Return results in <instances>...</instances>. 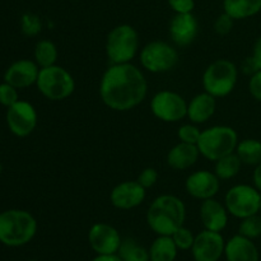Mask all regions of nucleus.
<instances>
[{"label": "nucleus", "mask_w": 261, "mask_h": 261, "mask_svg": "<svg viewBox=\"0 0 261 261\" xmlns=\"http://www.w3.org/2000/svg\"><path fill=\"white\" fill-rule=\"evenodd\" d=\"M147 93V79L132 63L112 64L99 83L102 102L114 111L125 112L135 109L144 101Z\"/></svg>", "instance_id": "obj_1"}, {"label": "nucleus", "mask_w": 261, "mask_h": 261, "mask_svg": "<svg viewBox=\"0 0 261 261\" xmlns=\"http://www.w3.org/2000/svg\"><path fill=\"white\" fill-rule=\"evenodd\" d=\"M186 206L180 198L165 194L152 201L147 212V223L158 236H172L184 226Z\"/></svg>", "instance_id": "obj_2"}, {"label": "nucleus", "mask_w": 261, "mask_h": 261, "mask_svg": "<svg viewBox=\"0 0 261 261\" xmlns=\"http://www.w3.org/2000/svg\"><path fill=\"white\" fill-rule=\"evenodd\" d=\"M37 232V221L30 212L10 209L0 214V242L19 247L32 241Z\"/></svg>", "instance_id": "obj_3"}, {"label": "nucleus", "mask_w": 261, "mask_h": 261, "mask_svg": "<svg viewBox=\"0 0 261 261\" xmlns=\"http://www.w3.org/2000/svg\"><path fill=\"white\" fill-rule=\"evenodd\" d=\"M239 144V135L236 130L226 125H216L203 130L198 148L200 155L208 161L216 162L222 157L236 152Z\"/></svg>", "instance_id": "obj_4"}, {"label": "nucleus", "mask_w": 261, "mask_h": 261, "mask_svg": "<svg viewBox=\"0 0 261 261\" xmlns=\"http://www.w3.org/2000/svg\"><path fill=\"white\" fill-rule=\"evenodd\" d=\"M139 50V33L133 25L119 24L110 31L106 55L112 64L130 63Z\"/></svg>", "instance_id": "obj_5"}, {"label": "nucleus", "mask_w": 261, "mask_h": 261, "mask_svg": "<svg viewBox=\"0 0 261 261\" xmlns=\"http://www.w3.org/2000/svg\"><path fill=\"white\" fill-rule=\"evenodd\" d=\"M38 91L50 101H64L75 91V81L65 68L59 65L41 68L36 82Z\"/></svg>", "instance_id": "obj_6"}, {"label": "nucleus", "mask_w": 261, "mask_h": 261, "mask_svg": "<svg viewBox=\"0 0 261 261\" xmlns=\"http://www.w3.org/2000/svg\"><path fill=\"white\" fill-rule=\"evenodd\" d=\"M239 70L228 59H218L209 64L203 74V88L216 98H222L231 93L237 83Z\"/></svg>", "instance_id": "obj_7"}, {"label": "nucleus", "mask_w": 261, "mask_h": 261, "mask_svg": "<svg viewBox=\"0 0 261 261\" xmlns=\"http://www.w3.org/2000/svg\"><path fill=\"white\" fill-rule=\"evenodd\" d=\"M139 60L145 70L154 74L172 70L178 61V53L172 45L165 41H152L142 48Z\"/></svg>", "instance_id": "obj_8"}, {"label": "nucleus", "mask_w": 261, "mask_h": 261, "mask_svg": "<svg viewBox=\"0 0 261 261\" xmlns=\"http://www.w3.org/2000/svg\"><path fill=\"white\" fill-rule=\"evenodd\" d=\"M261 194L255 186L236 185L229 189L224 198V205L231 216L239 219L254 216L260 212Z\"/></svg>", "instance_id": "obj_9"}, {"label": "nucleus", "mask_w": 261, "mask_h": 261, "mask_svg": "<svg viewBox=\"0 0 261 261\" xmlns=\"http://www.w3.org/2000/svg\"><path fill=\"white\" fill-rule=\"evenodd\" d=\"M152 114L165 122H177L188 115V102L173 91H161L150 101Z\"/></svg>", "instance_id": "obj_10"}, {"label": "nucleus", "mask_w": 261, "mask_h": 261, "mask_svg": "<svg viewBox=\"0 0 261 261\" xmlns=\"http://www.w3.org/2000/svg\"><path fill=\"white\" fill-rule=\"evenodd\" d=\"M7 124L10 132L17 137H28L37 126L36 109L30 102L18 101L13 106L8 107Z\"/></svg>", "instance_id": "obj_11"}, {"label": "nucleus", "mask_w": 261, "mask_h": 261, "mask_svg": "<svg viewBox=\"0 0 261 261\" xmlns=\"http://www.w3.org/2000/svg\"><path fill=\"white\" fill-rule=\"evenodd\" d=\"M226 241L221 232L204 229L195 236L191 254L195 261H219L224 255Z\"/></svg>", "instance_id": "obj_12"}, {"label": "nucleus", "mask_w": 261, "mask_h": 261, "mask_svg": "<svg viewBox=\"0 0 261 261\" xmlns=\"http://www.w3.org/2000/svg\"><path fill=\"white\" fill-rule=\"evenodd\" d=\"M121 241L119 231L111 224L99 222V223H94L89 228V246L97 255L117 254Z\"/></svg>", "instance_id": "obj_13"}, {"label": "nucleus", "mask_w": 261, "mask_h": 261, "mask_svg": "<svg viewBox=\"0 0 261 261\" xmlns=\"http://www.w3.org/2000/svg\"><path fill=\"white\" fill-rule=\"evenodd\" d=\"M147 189L143 188L138 181H124L112 189L110 194L111 204L120 211H129L139 206L144 201Z\"/></svg>", "instance_id": "obj_14"}, {"label": "nucleus", "mask_w": 261, "mask_h": 261, "mask_svg": "<svg viewBox=\"0 0 261 261\" xmlns=\"http://www.w3.org/2000/svg\"><path fill=\"white\" fill-rule=\"evenodd\" d=\"M219 178L214 172L206 170L195 171L191 173L185 182L188 194L199 200L212 199L219 191Z\"/></svg>", "instance_id": "obj_15"}, {"label": "nucleus", "mask_w": 261, "mask_h": 261, "mask_svg": "<svg viewBox=\"0 0 261 261\" xmlns=\"http://www.w3.org/2000/svg\"><path fill=\"white\" fill-rule=\"evenodd\" d=\"M40 73V66L36 61L22 59L13 63L4 74V82L12 84L17 89L27 88L36 84Z\"/></svg>", "instance_id": "obj_16"}, {"label": "nucleus", "mask_w": 261, "mask_h": 261, "mask_svg": "<svg viewBox=\"0 0 261 261\" xmlns=\"http://www.w3.org/2000/svg\"><path fill=\"white\" fill-rule=\"evenodd\" d=\"M199 24L193 13L176 14L170 23V36L177 46H189L198 36Z\"/></svg>", "instance_id": "obj_17"}, {"label": "nucleus", "mask_w": 261, "mask_h": 261, "mask_svg": "<svg viewBox=\"0 0 261 261\" xmlns=\"http://www.w3.org/2000/svg\"><path fill=\"white\" fill-rule=\"evenodd\" d=\"M200 221L204 229L222 232L228 223V211L224 204L214 198L206 199L200 206Z\"/></svg>", "instance_id": "obj_18"}, {"label": "nucleus", "mask_w": 261, "mask_h": 261, "mask_svg": "<svg viewBox=\"0 0 261 261\" xmlns=\"http://www.w3.org/2000/svg\"><path fill=\"white\" fill-rule=\"evenodd\" d=\"M224 256L227 261H259V250L252 240L239 233L226 242Z\"/></svg>", "instance_id": "obj_19"}, {"label": "nucleus", "mask_w": 261, "mask_h": 261, "mask_svg": "<svg viewBox=\"0 0 261 261\" xmlns=\"http://www.w3.org/2000/svg\"><path fill=\"white\" fill-rule=\"evenodd\" d=\"M217 109L216 97L206 93H199L188 103V115L193 124H204L212 119Z\"/></svg>", "instance_id": "obj_20"}, {"label": "nucleus", "mask_w": 261, "mask_h": 261, "mask_svg": "<svg viewBox=\"0 0 261 261\" xmlns=\"http://www.w3.org/2000/svg\"><path fill=\"white\" fill-rule=\"evenodd\" d=\"M199 155L200 152L198 145L180 142L167 153V165L173 170H188L195 165Z\"/></svg>", "instance_id": "obj_21"}, {"label": "nucleus", "mask_w": 261, "mask_h": 261, "mask_svg": "<svg viewBox=\"0 0 261 261\" xmlns=\"http://www.w3.org/2000/svg\"><path fill=\"white\" fill-rule=\"evenodd\" d=\"M224 13L234 20L254 17L261 10V0H223Z\"/></svg>", "instance_id": "obj_22"}, {"label": "nucleus", "mask_w": 261, "mask_h": 261, "mask_svg": "<svg viewBox=\"0 0 261 261\" xmlns=\"http://www.w3.org/2000/svg\"><path fill=\"white\" fill-rule=\"evenodd\" d=\"M177 246L171 236H158L149 247V261H175Z\"/></svg>", "instance_id": "obj_23"}, {"label": "nucleus", "mask_w": 261, "mask_h": 261, "mask_svg": "<svg viewBox=\"0 0 261 261\" xmlns=\"http://www.w3.org/2000/svg\"><path fill=\"white\" fill-rule=\"evenodd\" d=\"M236 154L241 160L242 165L257 166L261 163V142L256 139H245L239 142Z\"/></svg>", "instance_id": "obj_24"}, {"label": "nucleus", "mask_w": 261, "mask_h": 261, "mask_svg": "<svg viewBox=\"0 0 261 261\" xmlns=\"http://www.w3.org/2000/svg\"><path fill=\"white\" fill-rule=\"evenodd\" d=\"M117 255L121 261H149V250L130 237L122 240Z\"/></svg>", "instance_id": "obj_25"}, {"label": "nucleus", "mask_w": 261, "mask_h": 261, "mask_svg": "<svg viewBox=\"0 0 261 261\" xmlns=\"http://www.w3.org/2000/svg\"><path fill=\"white\" fill-rule=\"evenodd\" d=\"M242 167V162L236 154V152L222 157L221 160L216 161L214 173L218 176L219 180H231L239 175Z\"/></svg>", "instance_id": "obj_26"}, {"label": "nucleus", "mask_w": 261, "mask_h": 261, "mask_svg": "<svg viewBox=\"0 0 261 261\" xmlns=\"http://www.w3.org/2000/svg\"><path fill=\"white\" fill-rule=\"evenodd\" d=\"M58 47L50 40H41L35 46V61L41 68H47L56 64L58 60Z\"/></svg>", "instance_id": "obj_27"}, {"label": "nucleus", "mask_w": 261, "mask_h": 261, "mask_svg": "<svg viewBox=\"0 0 261 261\" xmlns=\"http://www.w3.org/2000/svg\"><path fill=\"white\" fill-rule=\"evenodd\" d=\"M239 233L247 237L250 240H255L261 236V216L254 214V216L246 217L241 219L239 227Z\"/></svg>", "instance_id": "obj_28"}, {"label": "nucleus", "mask_w": 261, "mask_h": 261, "mask_svg": "<svg viewBox=\"0 0 261 261\" xmlns=\"http://www.w3.org/2000/svg\"><path fill=\"white\" fill-rule=\"evenodd\" d=\"M20 28L25 36H36L42 30V22L38 15L33 13H25L20 19Z\"/></svg>", "instance_id": "obj_29"}, {"label": "nucleus", "mask_w": 261, "mask_h": 261, "mask_svg": "<svg viewBox=\"0 0 261 261\" xmlns=\"http://www.w3.org/2000/svg\"><path fill=\"white\" fill-rule=\"evenodd\" d=\"M171 237H172L173 242L176 244L177 249L184 250V251H186V250H191V247H193L194 245V241H195V236H194V233L190 231V229L186 228L185 226L176 229Z\"/></svg>", "instance_id": "obj_30"}, {"label": "nucleus", "mask_w": 261, "mask_h": 261, "mask_svg": "<svg viewBox=\"0 0 261 261\" xmlns=\"http://www.w3.org/2000/svg\"><path fill=\"white\" fill-rule=\"evenodd\" d=\"M200 135L201 130L196 126V124H193V122L182 125L177 130L178 140L182 143H188V144H198Z\"/></svg>", "instance_id": "obj_31"}, {"label": "nucleus", "mask_w": 261, "mask_h": 261, "mask_svg": "<svg viewBox=\"0 0 261 261\" xmlns=\"http://www.w3.org/2000/svg\"><path fill=\"white\" fill-rule=\"evenodd\" d=\"M18 101H19V97H18V91L15 87L7 83V82L0 84V105L10 107L17 103Z\"/></svg>", "instance_id": "obj_32"}, {"label": "nucleus", "mask_w": 261, "mask_h": 261, "mask_svg": "<svg viewBox=\"0 0 261 261\" xmlns=\"http://www.w3.org/2000/svg\"><path fill=\"white\" fill-rule=\"evenodd\" d=\"M233 18L223 12L214 22V31L221 36L228 35L232 31V28H233Z\"/></svg>", "instance_id": "obj_33"}, {"label": "nucleus", "mask_w": 261, "mask_h": 261, "mask_svg": "<svg viewBox=\"0 0 261 261\" xmlns=\"http://www.w3.org/2000/svg\"><path fill=\"white\" fill-rule=\"evenodd\" d=\"M138 182L143 186L144 189H150L157 184L158 181V172L155 168L147 167L139 173L138 176Z\"/></svg>", "instance_id": "obj_34"}, {"label": "nucleus", "mask_w": 261, "mask_h": 261, "mask_svg": "<svg viewBox=\"0 0 261 261\" xmlns=\"http://www.w3.org/2000/svg\"><path fill=\"white\" fill-rule=\"evenodd\" d=\"M168 5L176 14H186L191 13L195 7L194 0H168Z\"/></svg>", "instance_id": "obj_35"}, {"label": "nucleus", "mask_w": 261, "mask_h": 261, "mask_svg": "<svg viewBox=\"0 0 261 261\" xmlns=\"http://www.w3.org/2000/svg\"><path fill=\"white\" fill-rule=\"evenodd\" d=\"M250 94L256 101H261V70L255 71L249 81Z\"/></svg>", "instance_id": "obj_36"}, {"label": "nucleus", "mask_w": 261, "mask_h": 261, "mask_svg": "<svg viewBox=\"0 0 261 261\" xmlns=\"http://www.w3.org/2000/svg\"><path fill=\"white\" fill-rule=\"evenodd\" d=\"M251 59L254 60L255 65H256L257 70H261V36L257 38V41L255 42L254 51H252Z\"/></svg>", "instance_id": "obj_37"}, {"label": "nucleus", "mask_w": 261, "mask_h": 261, "mask_svg": "<svg viewBox=\"0 0 261 261\" xmlns=\"http://www.w3.org/2000/svg\"><path fill=\"white\" fill-rule=\"evenodd\" d=\"M252 180H254V186L261 193V163L255 166L254 175H252Z\"/></svg>", "instance_id": "obj_38"}, {"label": "nucleus", "mask_w": 261, "mask_h": 261, "mask_svg": "<svg viewBox=\"0 0 261 261\" xmlns=\"http://www.w3.org/2000/svg\"><path fill=\"white\" fill-rule=\"evenodd\" d=\"M92 261H121L117 254L112 255H97Z\"/></svg>", "instance_id": "obj_39"}, {"label": "nucleus", "mask_w": 261, "mask_h": 261, "mask_svg": "<svg viewBox=\"0 0 261 261\" xmlns=\"http://www.w3.org/2000/svg\"><path fill=\"white\" fill-rule=\"evenodd\" d=\"M2 172H3V166L0 165V173H2Z\"/></svg>", "instance_id": "obj_40"}, {"label": "nucleus", "mask_w": 261, "mask_h": 261, "mask_svg": "<svg viewBox=\"0 0 261 261\" xmlns=\"http://www.w3.org/2000/svg\"><path fill=\"white\" fill-rule=\"evenodd\" d=\"M30 261H37V260H30Z\"/></svg>", "instance_id": "obj_41"}, {"label": "nucleus", "mask_w": 261, "mask_h": 261, "mask_svg": "<svg viewBox=\"0 0 261 261\" xmlns=\"http://www.w3.org/2000/svg\"><path fill=\"white\" fill-rule=\"evenodd\" d=\"M260 211H261V203H260Z\"/></svg>", "instance_id": "obj_42"}]
</instances>
